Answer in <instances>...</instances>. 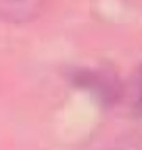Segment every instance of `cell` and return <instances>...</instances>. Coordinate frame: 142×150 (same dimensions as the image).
I'll return each mask as SVG.
<instances>
[{
  "label": "cell",
  "mask_w": 142,
  "mask_h": 150,
  "mask_svg": "<svg viewBox=\"0 0 142 150\" xmlns=\"http://www.w3.org/2000/svg\"><path fill=\"white\" fill-rule=\"evenodd\" d=\"M70 80L78 88L92 92L103 105H113L123 96V84L111 70H92V68H78L70 74Z\"/></svg>",
  "instance_id": "cell-1"
},
{
  "label": "cell",
  "mask_w": 142,
  "mask_h": 150,
  "mask_svg": "<svg viewBox=\"0 0 142 150\" xmlns=\"http://www.w3.org/2000/svg\"><path fill=\"white\" fill-rule=\"evenodd\" d=\"M45 0H0V20L12 23L31 22L43 12Z\"/></svg>",
  "instance_id": "cell-2"
},
{
  "label": "cell",
  "mask_w": 142,
  "mask_h": 150,
  "mask_svg": "<svg viewBox=\"0 0 142 150\" xmlns=\"http://www.w3.org/2000/svg\"><path fill=\"white\" fill-rule=\"evenodd\" d=\"M113 150H142V134L140 133H125L115 140Z\"/></svg>",
  "instance_id": "cell-3"
},
{
  "label": "cell",
  "mask_w": 142,
  "mask_h": 150,
  "mask_svg": "<svg viewBox=\"0 0 142 150\" xmlns=\"http://www.w3.org/2000/svg\"><path fill=\"white\" fill-rule=\"evenodd\" d=\"M132 113L142 117V67L134 74V96H132Z\"/></svg>",
  "instance_id": "cell-4"
}]
</instances>
